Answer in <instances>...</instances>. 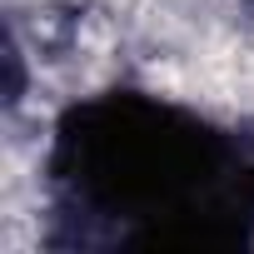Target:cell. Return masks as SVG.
I'll use <instances>...</instances> for the list:
<instances>
[{"label":"cell","instance_id":"6da1fadb","mask_svg":"<svg viewBox=\"0 0 254 254\" xmlns=\"http://www.w3.org/2000/svg\"><path fill=\"white\" fill-rule=\"evenodd\" d=\"M70 175L110 209H175L214 180V140L150 100H110L65 135Z\"/></svg>","mask_w":254,"mask_h":254}]
</instances>
